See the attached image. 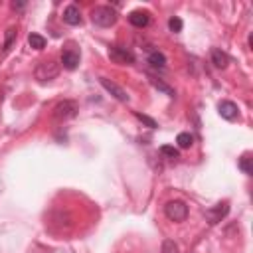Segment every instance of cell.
<instances>
[{"instance_id":"cell-5","label":"cell","mask_w":253,"mask_h":253,"mask_svg":"<svg viewBox=\"0 0 253 253\" xmlns=\"http://www.w3.org/2000/svg\"><path fill=\"white\" fill-rule=\"evenodd\" d=\"M109 57L115 61V63H121V65H130L134 63V55L125 49V47H119V45H111L109 47Z\"/></svg>"},{"instance_id":"cell-9","label":"cell","mask_w":253,"mask_h":253,"mask_svg":"<svg viewBox=\"0 0 253 253\" xmlns=\"http://www.w3.org/2000/svg\"><path fill=\"white\" fill-rule=\"evenodd\" d=\"M128 22L134 26V28H146L148 22H150V14L146 10H132L128 14Z\"/></svg>"},{"instance_id":"cell-21","label":"cell","mask_w":253,"mask_h":253,"mask_svg":"<svg viewBox=\"0 0 253 253\" xmlns=\"http://www.w3.org/2000/svg\"><path fill=\"white\" fill-rule=\"evenodd\" d=\"M160 152L166 154L168 158H178V150H176L174 146H170V144H164V146L160 148Z\"/></svg>"},{"instance_id":"cell-8","label":"cell","mask_w":253,"mask_h":253,"mask_svg":"<svg viewBox=\"0 0 253 253\" xmlns=\"http://www.w3.org/2000/svg\"><path fill=\"white\" fill-rule=\"evenodd\" d=\"M217 111H219V117L225 119V121H235V119L239 117V109H237V105L231 103V101H221V103L217 105Z\"/></svg>"},{"instance_id":"cell-3","label":"cell","mask_w":253,"mask_h":253,"mask_svg":"<svg viewBox=\"0 0 253 253\" xmlns=\"http://www.w3.org/2000/svg\"><path fill=\"white\" fill-rule=\"evenodd\" d=\"M164 213H166V217L170 221H184L188 217V206L184 202H180V200H172V202L166 204Z\"/></svg>"},{"instance_id":"cell-23","label":"cell","mask_w":253,"mask_h":253,"mask_svg":"<svg viewBox=\"0 0 253 253\" xmlns=\"http://www.w3.org/2000/svg\"><path fill=\"white\" fill-rule=\"evenodd\" d=\"M12 8H14V10H16V8H18V10L24 8V2H12Z\"/></svg>"},{"instance_id":"cell-1","label":"cell","mask_w":253,"mask_h":253,"mask_svg":"<svg viewBox=\"0 0 253 253\" xmlns=\"http://www.w3.org/2000/svg\"><path fill=\"white\" fill-rule=\"evenodd\" d=\"M91 20H93V24H97L101 28H111L117 22V12L111 6H97L91 12Z\"/></svg>"},{"instance_id":"cell-4","label":"cell","mask_w":253,"mask_h":253,"mask_svg":"<svg viewBox=\"0 0 253 253\" xmlns=\"http://www.w3.org/2000/svg\"><path fill=\"white\" fill-rule=\"evenodd\" d=\"M77 115V105L75 101H61L53 107V119L55 121H67Z\"/></svg>"},{"instance_id":"cell-16","label":"cell","mask_w":253,"mask_h":253,"mask_svg":"<svg viewBox=\"0 0 253 253\" xmlns=\"http://www.w3.org/2000/svg\"><path fill=\"white\" fill-rule=\"evenodd\" d=\"M251 160H253V158H251L249 154H243V156L239 158V168H241L247 176H251V174H253V164H251Z\"/></svg>"},{"instance_id":"cell-2","label":"cell","mask_w":253,"mask_h":253,"mask_svg":"<svg viewBox=\"0 0 253 253\" xmlns=\"http://www.w3.org/2000/svg\"><path fill=\"white\" fill-rule=\"evenodd\" d=\"M34 73H36V79H38V81L45 83V81H51V79L57 77V73H59V65H57L55 61H40Z\"/></svg>"},{"instance_id":"cell-7","label":"cell","mask_w":253,"mask_h":253,"mask_svg":"<svg viewBox=\"0 0 253 253\" xmlns=\"http://www.w3.org/2000/svg\"><path fill=\"white\" fill-rule=\"evenodd\" d=\"M99 83H101V85L105 87V91H107V93H111L117 101H123V103H126V101H128L126 91H125L123 87H119L115 81H111V79H107V77H101V79H99Z\"/></svg>"},{"instance_id":"cell-18","label":"cell","mask_w":253,"mask_h":253,"mask_svg":"<svg viewBox=\"0 0 253 253\" xmlns=\"http://www.w3.org/2000/svg\"><path fill=\"white\" fill-rule=\"evenodd\" d=\"M134 117H136L140 123H144L148 128H156V121H154V119H150V117H146V115H142V113H134Z\"/></svg>"},{"instance_id":"cell-12","label":"cell","mask_w":253,"mask_h":253,"mask_svg":"<svg viewBox=\"0 0 253 253\" xmlns=\"http://www.w3.org/2000/svg\"><path fill=\"white\" fill-rule=\"evenodd\" d=\"M211 63L215 65V67H219V69H225L227 67V63H229V57H227V53L225 51H221V49H211Z\"/></svg>"},{"instance_id":"cell-13","label":"cell","mask_w":253,"mask_h":253,"mask_svg":"<svg viewBox=\"0 0 253 253\" xmlns=\"http://www.w3.org/2000/svg\"><path fill=\"white\" fill-rule=\"evenodd\" d=\"M148 63H150L152 67H156V69H164V67H166V57H164V53H160V51H152V53L148 55Z\"/></svg>"},{"instance_id":"cell-19","label":"cell","mask_w":253,"mask_h":253,"mask_svg":"<svg viewBox=\"0 0 253 253\" xmlns=\"http://www.w3.org/2000/svg\"><path fill=\"white\" fill-rule=\"evenodd\" d=\"M162 253H178V245L172 239H164L162 243Z\"/></svg>"},{"instance_id":"cell-14","label":"cell","mask_w":253,"mask_h":253,"mask_svg":"<svg viewBox=\"0 0 253 253\" xmlns=\"http://www.w3.org/2000/svg\"><path fill=\"white\" fill-rule=\"evenodd\" d=\"M28 43H30V47H34V49H43V47H45V38L40 36V34H30V36H28Z\"/></svg>"},{"instance_id":"cell-17","label":"cell","mask_w":253,"mask_h":253,"mask_svg":"<svg viewBox=\"0 0 253 253\" xmlns=\"http://www.w3.org/2000/svg\"><path fill=\"white\" fill-rule=\"evenodd\" d=\"M182 26H184V24H182V20H180V18H176V16L168 20V28H170V32H174V34L182 32Z\"/></svg>"},{"instance_id":"cell-6","label":"cell","mask_w":253,"mask_h":253,"mask_svg":"<svg viewBox=\"0 0 253 253\" xmlns=\"http://www.w3.org/2000/svg\"><path fill=\"white\" fill-rule=\"evenodd\" d=\"M227 211H229V204H227V202H219V204H215L213 208L206 210V219H208L210 223H219V221L227 215Z\"/></svg>"},{"instance_id":"cell-10","label":"cell","mask_w":253,"mask_h":253,"mask_svg":"<svg viewBox=\"0 0 253 253\" xmlns=\"http://www.w3.org/2000/svg\"><path fill=\"white\" fill-rule=\"evenodd\" d=\"M63 22L69 24V26H79L81 24V12L75 4H69L65 10H63Z\"/></svg>"},{"instance_id":"cell-22","label":"cell","mask_w":253,"mask_h":253,"mask_svg":"<svg viewBox=\"0 0 253 253\" xmlns=\"http://www.w3.org/2000/svg\"><path fill=\"white\" fill-rule=\"evenodd\" d=\"M14 38H16V30H14V28H10V30L6 32V42H4V49H10V45H12Z\"/></svg>"},{"instance_id":"cell-11","label":"cell","mask_w":253,"mask_h":253,"mask_svg":"<svg viewBox=\"0 0 253 253\" xmlns=\"http://www.w3.org/2000/svg\"><path fill=\"white\" fill-rule=\"evenodd\" d=\"M61 63H63V67L69 69V71L77 69V65H79V53L73 51V49H65V51L61 53Z\"/></svg>"},{"instance_id":"cell-15","label":"cell","mask_w":253,"mask_h":253,"mask_svg":"<svg viewBox=\"0 0 253 253\" xmlns=\"http://www.w3.org/2000/svg\"><path fill=\"white\" fill-rule=\"evenodd\" d=\"M176 142H178L180 148H190V146L194 144V136H192L190 132H180V134L176 136Z\"/></svg>"},{"instance_id":"cell-20","label":"cell","mask_w":253,"mask_h":253,"mask_svg":"<svg viewBox=\"0 0 253 253\" xmlns=\"http://www.w3.org/2000/svg\"><path fill=\"white\" fill-rule=\"evenodd\" d=\"M150 81H152V85H154L156 89H160V91H164V93H168L170 97H174V91H172V89H170L168 85H164V83H162V81H158V79H150Z\"/></svg>"}]
</instances>
